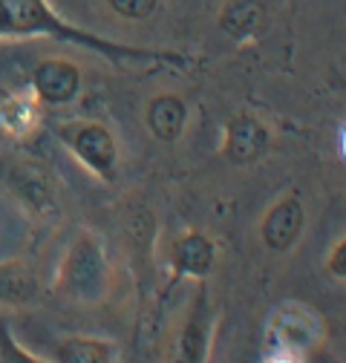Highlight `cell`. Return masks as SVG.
I'll list each match as a JSON object with an SVG mask.
<instances>
[{
	"label": "cell",
	"instance_id": "7a4b0ae2",
	"mask_svg": "<svg viewBox=\"0 0 346 363\" xmlns=\"http://www.w3.org/2000/svg\"><path fill=\"white\" fill-rule=\"evenodd\" d=\"M58 291L75 303H101L110 291V262L101 240L90 231H81L69 245L61 274Z\"/></svg>",
	"mask_w": 346,
	"mask_h": 363
},
{
	"label": "cell",
	"instance_id": "9a60e30c",
	"mask_svg": "<svg viewBox=\"0 0 346 363\" xmlns=\"http://www.w3.org/2000/svg\"><path fill=\"white\" fill-rule=\"evenodd\" d=\"M18 110H21V104L12 99V93H6V89L0 86V135H6V133L15 130Z\"/></svg>",
	"mask_w": 346,
	"mask_h": 363
},
{
	"label": "cell",
	"instance_id": "7c38bea8",
	"mask_svg": "<svg viewBox=\"0 0 346 363\" xmlns=\"http://www.w3.org/2000/svg\"><path fill=\"white\" fill-rule=\"evenodd\" d=\"M40 300V283L23 262L0 265V303L6 306H32Z\"/></svg>",
	"mask_w": 346,
	"mask_h": 363
},
{
	"label": "cell",
	"instance_id": "277c9868",
	"mask_svg": "<svg viewBox=\"0 0 346 363\" xmlns=\"http://www.w3.org/2000/svg\"><path fill=\"white\" fill-rule=\"evenodd\" d=\"M303 225H306V211H303V202L294 194H286L283 199H277L266 211L263 225H260V237H263V245L269 251L286 254L300 240Z\"/></svg>",
	"mask_w": 346,
	"mask_h": 363
},
{
	"label": "cell",
	"instance_id": "5b68a950",
	"mask_svg": "<svg viewBox=\"0 0 346 363\" xmlns=\"http://www.w3.org/2000/svg\"><path fill=\"white\" fill-rule=\"evenodd\" d=\"M272 145V135L263 121H257L251 116H234L225 124V142H223V156L225 162L245 167L254 164L257 159H263Z\"/></svg>",
	"mask_w": 346,
	"mask_h": 363
},
{
	"label": "cell",
	"instance_id": "3957f363",
	"mask_svg": "<svg viewBox=\"0 0 346 363\" xmlns=\"http://www.w3.org/2000/svg\"><path fill=\"white\" fill-rule=\"evenodd\" d=\"M61 135V142L72 150V156L90 167L99 179L113 182L116 179V164H118V145L110 127L99 121H72L61 124L55 130Z\"/></svg>",
	"mask_w": 346,
	"mask_h": 363
},
{
	"label": "cell",
	"instance_id": "6da1fadb",
	"mask_svg": "<svg viewBox=\"0 0 346 363\" xmlns=\"http://www.w3.org/2000/svg\"><path fill=\"white\" fill-rule=\"evenodd\" d=\"M0 35L6 38H52L72 47H84L110 64H162V67H188L191 58L170 50L136 47V43H118L90 29L67 23L47 0H0Z\"/></svg>",
	"mask_w": 346,
	"mask_h": 363
},
{
	"label": "cell",
	"instance_id": "2e32d148",
	"mask_svg": "<svg viewBox=\"0 0 346 363\" xmlns=\"http://www.w3.org/2000/svg\"><path fill=\"white\" fill-rule=\"evenodd\" d=\"M343 259H346V242L340 240L337 245H335V251H332V257H329V271L337 277V280H343L346 277V265H343Z\"/></svg>",
	"mask_w": 346,
	"mask_h": 363
},
{
	"label": "cell",
	"instance_id": "30bf717a",
	"mask_svg": "<svg viewBox=\"0 0 346 363\" xmlns=\"http://www.w3.org/2000/svg\"><path fill=\"white\" fill-rule=\"evenodd\" d=\"M266 21H269V0H225L220 12V29L234 40L260 35Z\"/></svg>",
	"mask_w": 346,
	"mask_h": 363
},
{
	"label": "cell",
	"instance_id": "8fae6325",
	"mask_svg": "<svg viewBox=\"0 0 346 363\" xmlns=\"http://www.w3.org/2000/svg\"><path fill=\"white\" fill-rule=\"evenodd\" d=\"M208 343H211V308H208L205 289H199L191 317H188L182 337H179V360H188V363L208 360Z\"/></svg>",
	"mask_w": 346,
	"mask_h": 363
},
{
	"label": "cell",
	"instance_id": "5bb4252c",
	"mask_svg": "<svg viewBox=\"0 0 346 363\" xmlns=\"http://www.w3.org/2000/svg\"><path fill=\"white\" fill-rule=\"evenodd\" d=\"M107 4L124 21H147L159 9V0H107Z\"/></svg>",
	"mask_w": 346,
	"mask_h": 363
},
{
	"label": "cell",
	"instance_id": "52a82bcc",
	"mask_svg": "<svg viewBox=\"0 0 346 363\" xmlns=\"http://www.w3.org/2000/svg\"><path fill=\"white\" fill-rule=\"evenodd\" d=\"M9 185L18 194L21 202H26L32 211L47 213L55 208V185L50 170H43L35 162H18L9 170Z\"/></svg>",
	"mask_w": 346,
	"mask_h": 363
},
{
	"label": "cell",
	"instance_id": "4fadbf2b",
	"mask_svg": "<svg viewBox=\"0 0 346 363\" xmlns=\"http://www.w3.org/2000/svg\"><path fill=\"white\" fill-rule=\"evenodd\" d=\"M55 360L61 363H107L116 360V346L96 337H67L55 346Z\"/></svg>",
	"mask_w": 346,
	"mask_h": 363
},
{
	"label": "cell",
	"instance_id": "ba28073f",
	"mask_svg": "<svg viewBox=\"0 0 346 363\" xmlns=\"http://www.w3.org/2000/svg\"><path fill=\"white\" fill-rule=\"evenodd\" d=\"M145 124L153 133V139L173 145L182 139L185 124H188V104L173 96V93H162L156 99H150L147 110H145Z\"/></svg>",
	"mask_w": 346,
	"mask_h": 363
},
{
	"label": "cell",
	"instance_id": "8992f818",
	"mask_svg": "<svg viewBox=\"0 0 346 363\" xmlns=\"http://www.w3.org/2000/svg\"><path fill=\"white\" fill-rule=\"evenodd\" d=\"M32 86L43 104H69L81 93V69L72 61L47 58L35 67Z\"/></svg>",
	"mask_w": 346,
	"mask_h": 363
},
{
	"label": "cell",
	"instance_id": "9c48e42d",
	"mask_svg": "<svg viewBox=\"0 0 346 363\" xmlns=\"http://www.w3.org/2000/svg\"><path fill=\"white\" fill-rule=\"evenodd\" d=\"M213 262H216V245L205 234L191 231L173 245V280H182V277L202 280L211 274Z\"/></svg>",
	"mask_w": 346,
	"mask_h": 363
}]
</instances>
